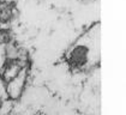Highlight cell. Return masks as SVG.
Returning <instances> with one entry per match:
<instances>
[{"label":"cell","instance_id":"obj_1","mask_svg":"<svg viewBox=\"0 0 126 115\" xmlns=\"http://www.w3.org/2000/svg\"><path fill=\"white\" fill-rule=\"evenodd\" d=\"M32 64L30 53L18 44L16 40L5 47L4 60L0 67V83L9 101L17 102L24 95Z\"/></svg>","mask_w":126,"mask_h":115},{"label":"cell","instance_id":"obj_2","mask_svg":"<svg viewBox=\"0 0 126 115\" xmlns=\"http://www.w3.org/2000/svg\"><path fill=\"white\" fill-rule=\"evenodd\" d=\"M63 61L71 73L88 74L101 62V22L91 23L64 52Z\"/></svg>","mask_w":126,"mask_h":115},{"label":"cell","instance_id":"obj_3","mask_svg":"<svg viewBox=\"0 0 126 115\" xmlns=\"http://www.w3.org/2000/svg\"><path fill=\"white\" fill-rule=\"evenodd\" d=\"M18 16L19 9L17 0H0V28H11Z\"/></svg>","mask_w":126,"mask_h":115},{"label":"cell","instance_id":"obj_4","mask_svg":"<svg viewBox=\"0 0 126 115\" xmlns=\"http://www.w3.org/2000/svg\"><path fill=\"white\" fill-rule=\"evenodd\" d=\"M15 41V32L11 28H0V46H9Z\"/></svg>","mask_w":126,"mask_h":115},{"label":"cell","instance_id":"obj_5","mask_svg":"<svg viewBox=\"0 0 126 115\" xmlns=\"http://www.w3.org/2000/svg\"><path fill=\"white\" fill-rule=\"evenodd\" d=\"M2 105H4V100H2V96L0 95V112L2 109Z\"/></svg>","mask_w":126,"mask_h":115}]
</instances>
